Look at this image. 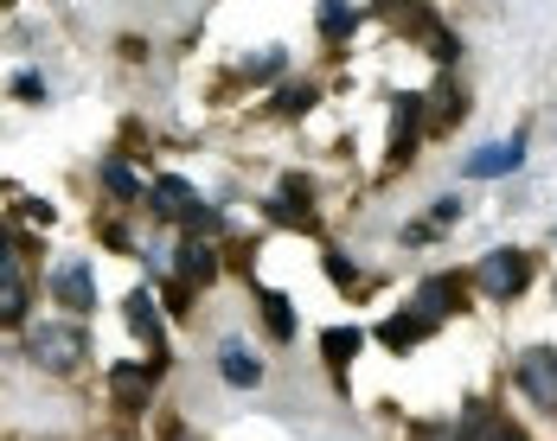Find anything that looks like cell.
Returning <instances> with one entry per match:
<instances>
[{
	"instance_id": "obj_1",
	"label": "cell",
	"mask_w": 557,
	"mask_h": 441,
	"mask_svg": "<svg viewBox=\"0 0 557 441\" xmlns=\"http://www.w3.org/2000/svg\"><path fill=\"white\" fill-rule=\"evenodd\" d=\"M26 352H33L46 371H58V378H64V371H77V365H84L90 332L77 327V320H52V327L39 320V327H26Z\"/></svg>"
},
{
	"instance_id": "obj_2",
	"label": "cell",
	"mask_w": 557,
	"mask_h": 441,
	"mask_svg": "<svg viewBox=\"0 0 557 441\" xmlns=\"http://www.w3.org/2000/svg\"><path fill=\"white\" fill-rule=\"evenodd\" d=\"M525 281H532V256H525V250H487V256L474 263V288L494 294V301L525 294Z\"/></svg>"
},
{
	"instance_id": "obj_3",
	"label": "cell",
	"mask_w": 557,
	"mask_h": 441,
	"mask_svg": "<svg viewBox=\"0 0 557 441\" xmlns=\"http://www.w3.org/2000/svg\"><path fill=\"white\" fill-rule=\"evenodd\" d=\"M46 288H52V301L64 314H97V281H90L84 263H58L52 276H46Z\"/></svg>"
},
{
	"instance_id": "obj_4",
	"label": "cell",
	"mask_w": 557,
	"mask_h": 441,
	"mask_svg": "<svg viewBox=\"0 0 557 441\" xmlns=\"http://www.w3.org/2000/svg\"><path fill=\"white\" fill-rule=\"evenodd\" d=\"M122 314H128V332H135V339H148V358L161 365V358H168V327H161V307H154V294H148V288H128Z\"/></svg>"
},
{
	"instance_id": "obj_5",
	"label": "cell",
	"mask_w": 557,
	"mask_h": 441,
	"mask_svg": "<svg viewBox=\"0 0 557 441\" xmlns=\"http://www.w3.org/2000/svg\"><path fill=\"white\" fill-rule=\"evenodd\" d=\"M519 390H525L532 403L557 410V345H532V352L519 358Z\"/></svg>"
},
{
	"instance_id": "obj_6",
	"label": "cell",
	"mask_w": 557,
	"mask_h": 441,
	"mask_svg": "<svg viewBox=\"0 0 557 441\" xmlns=\"http://www.w3.org/2000/svg\"><path fill=\"white\" fill-rule=\"evenodd\" d=\"M423 115H430V103H423L417 90L391 97V161H404V154L417 148V135H423Z\"/></svg>"
},
{
	"instance_id": "obj_7",
	"label": "cell",
	"mask_w": 557,
	"mask_h": 441,
	"mask_svg": "<svg viewBox=\"0 0 557 441\" xmlns=\"http://www.w3.org/2000/svg\"><path fill=\"white\" fill-rule=\"evenodd\" d=\"M468 281L474 276H430L423 288H417V301H410V314H423L430 327L443 320L448 307H461V294H468Z\"/></svg>"
},
{
	"instance_id": "obj_8",
	"label": "cell",
	"mask_w": 557,
	"mask_h": 441,
	"mask_svg": "<svg viewBox=\"0 0 557 441\" xmlns=\"http://www.w3.org/2000/svg\"><path fill=\"white\" fill-rule=\"evenodd\" d=\"M154 385H161V365L148 358V365H110V390L122 410H141L148 396H154Z\"/></svg>"
},
{
	"instance_id": "obj_9",
	"label": "cell",
	"mask_w": 557,
	"mask_h": 441,
	"mask_svg": "<svg viewBox=\"0 0 557 441\" xmlns=\"http://www.w3.org/2000/svg\"><path fill=\"white\" fill-rule=\"evenodd\" d=\"M519 161H525V135L494 141V148H474V154H468V173H474V179H500V173H519Z\"/></svg>"
},
{
	"instance_id": "obj_10",
	"label": "cell",
	"mask_w": 557,
	"mask_h": 441,
	"mask_svg": "<svg viewBox=\"0 0 557 441\" xmlns=\"http://www.w3.org/2000/svg\"><path fill=\"white\" fill-rule=\"evenodd\" d=\"M148 205L161 212V224H180L186 212H193V205H199V199H193V186H186V179H173V173H161V179L148 186Z\"/></svg>"
},
{
	"instance_id": "obj_11",
	"label": "cell",
	"mask_w": 557,
	"mask_h": 441,
	"mask_svg": "<svg viewBox=\"0 0 557 441\" xmlns=\"http://www.w3.org/2000/svg\"><path fill=\"white\" fill-rule=\"evenodd\" d=\"M219 365H224V385H237V390L263 385V358H257V352H244V339H224Z\"/></svg>"
},
{
	"instance_id": "obj_12",
	"label": "cell",
	"mask_w": 557,
	"mask_h": 441,
	"mask_svg": "<svg viewBox=\"0 0 557 441\" xmlns=\"http://www.w3.org/2000/svg\"><path fill=\"white\" fill-rule=\"evenodd\" d=\"M173 269H180V288H186V294H193V288H206V281H219V256H212V250H206V243H186V250H180V263H173Z\"/></svg>"
},
{
	"instance_id": "obj_13",
	"label": "cell",
	"mask_w": 557,
	"mask_h": 441,
	"mask_svg": "<svg viewBox=\"0 0 557 441\" xmlns=\"http://www.w3.org/2000/svg\"><path fill=\"white\" fill-rule=\"evenodd\" d=\"M430 320H423V314H410V307H404V314H391L385 327H379V339H385L391 352H410V345H423V339H430Z\"/></svg>"
},
{
	"instance_id": "obj_14",
	"label": "cell",
	"mask_w": 557,
	"mask_h": 441,
	"mask_svg": "<svg viewBox=\"0 0 557 441\" xmlns=\"http://www.w3.org/2000/svg\"><path fill=\"white\" fill-rule=\"evenodd\" d=\"M359 345H366V332H359V327H327V332H321V358H327V371H334V378L359 358Z\"/></svg>"
},
{
	"instance_id": "obj_15",
	"label": "cell",
	"mask_w": 557,
	"mask_h": 441,
	"mask_svg": "<svg viewBox=\"0 0 557 441\" xmlns=\"http://www.w3.org/2000/svg\"><path fill=\"white\" fill-rule=\"evenodd\" d=\"M103 192H110V199H141L148 186L135 179V166L122 161V154H110V161H103Z\"/></svg>"
},
{
	"instance_id": "obj_16",
	"label": "cell",
	"mask_w": 557,
	"mask_h": 441,
	"mask_svg": "<svg viewBox=\"0 0 557 441\" xmlns=\"http://www.w3.org/2000/svg\"><path fill=\"white\" fill-rule=\"evenodd\" d=\"M257 301H263V327L276 332V339H295V307H288V294H276V288H263Z\"/></svg>"
},
{
	"instance_id": "obj_17",
	"label": "cell",
	"mask_w": 557,
	"mask_h": 441,
	"mask_svg": "<svg viewBox=\"0 0 557 441\" xmlns=\"http://www.w3.org/2000/svg\"><path fill=\"white\" fill-rule=\"evenodd\" d=\"M314 20H321V33H327V39H352V33H359V20H366V7H321Z\"/></svg>"
},
{
	"instance_id": "obj_18",
	"label": "cell",
	"mask_w": 557,
	"mask_h": 441,
	"mask_svg": "<svg viewBox=\"0 0 557 441\" xmlns=\"http://www.w3.org/2000/svg\"><path fill=\"white\" fill-rule=\"evenodd\" d=\"M26 320V276L0 281V327H20Z\"/></svg>"
},
{
	"instance_id": "obj_19",
	"label": "cell",
	"mask_w": 557,
	"mask_h": 441,
	"mask_svg": "<svg viewBox=\"0 0 557 441\" xmlns=\"http://www.w3.org/2000/svg\"><path fill=\"white\" fill-rule=\"evenodd\" d=\"M180 224H186V237H193V243H199V237H219V230H224V218L212 212V205H193Z\"/></svg>"
},
{
	"instance_id": "obj_20",
	"label": "cell",
	"mask_w": 557,
	"mask_h": 441,
	"mask_svg": "<svg viewBox=\"0 0 557 441\" xmlns=\"http://www.w3.org/2000/svg\"><path fill=\"white\" fill-rule=\"evenodd\" d=\"M448 224H461V199H436V205H430V230H436V237H443Z\"/></svg>"
},
{
	"instance_id": "obj_21",
	"label": "cell",
	"mask_w": 557,
	"mask_h": 441,
	"mask_svg": "<svg viewBox=\"0 0 557 441\" xmlns=\"http://www.w3.org/2000/svg\"><path fill=\"white\" fill-rule=\"evenodd\" d=\"M244 71L270 84V77H276V71H282V52H257V58H244Z\"/></svg>"
},
{
	"instance_id": "obj_22",
	"label": "cell",
	"mask_w": 557,
	"mask_h": 441,
	"mask_svg": "<svg viewBox=\"0 0 557 441\" xmlns=\"http://www.w3.org/2000/svg\"><path fill=\"white\" fill-rule=\"evenodd\" d=\"M308 103H314V90H308V84H301V90H282V97H276V115H295V110H308Z\"/></svg>"
},
{
	"instance_id": "obj_23",
	"label": "cell",
	"mask_w": 557,
	"mask_h": 441,
	"mask_svg": "<svg viewBox=\"0 0 557 441\" xmlns=\"http://www.w3.org/2000/svg\"><path fill=\"white\" fill-rule=\"evenodd\" d=\"M13 97H20V103H39V97H46V84H39L33 71H20V77H13Z\"/></svg>"
},
{
	"instance_id": "obj_24",
	"label": "cell",
	"mask_w": 557,
	"mask_h": 441,
	"mask_svg": "<svg viewBox=\"0 0 557 441\" xmlns=\"http://www.w3.org/2000/svg\"><path fill=\"white\" fill-rule=\"evenodd\" d=\"M20 218L26 224H58V212L46 205V199H20Z\"/></svg>"
},
{
	"instance_id": "obj_25",
	"label": "cell",
	"mask_w": 557,
	"mask_h": 441,
	"mask_svg": "<svg viewBox=\"0 0 557 441\" xmlns=\"http://www.w3.org/2000/svg\"><path fill=\"white\" fill-rule=\"evenodd\" d=\"M20 269H13V224H0V281H13Z\"/></svg>"
},
{
	"instance_id": "obj_26",
	"label": "cell",
	"mask_w": 557,
	"mask_h": 441,
	"mask_svg": "<svg viewBox=\"0 0 557 441\" xmlns=\"http://www.w3.org/2000/svg\"><path fill=\"white\" fill-rule=\"evenodd\" d=\"M327 276H334V288H352V276H359V269H352L346 256H334V250H327Z\"/></svg>"
},
{
	"instance_id": "obj_27",
	"label": "cell",
	"mask_w": 557,
	"mask_h": 441,
	"mask_svg": "<svg viewBox=\"0 0 557 441\" xmlns=\"http://www.w3.org/2000/svg\"><path fill=\"white\" fill-rule=\"evenodd\" d=\"M487 441H525V436H519V423H494V436Z\"/></svg>"
},
{
	"instance_id": "obj_28",
	"label": "cell",
	"mask_w": 557,
	"mask_h": 441,
	"mask_svg": "<svg viewBox=\"0 0 557 441\" xmlns=\"http://www.w3.org/2000/svg\"><path fill=\"white\" fill-rule=\"evenodd\" d=\"M168 441H193V436H180V429H173V436H168Z\"/></svg>"
},
{
	"instance_id": "obj_29",
	"label": "cell",
	"mask_w": 557,
	"mask_h": 441,
	"mask_svg": "<svg viewBox=\"0 0 557 441\" xmlns=\"http://www.w3.org/2000/svg\"><path fill=\"white\" fill-rule=\"evenodd\" d=\"M417 441H436V436H417Z\"/></svg>"
}]
</instances>
